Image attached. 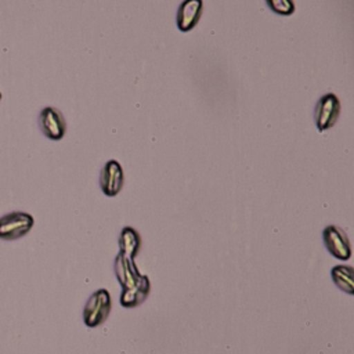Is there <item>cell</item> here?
Wrapping results in <instances>:
<instances>
[{
  "label": "cell",
  "mask_w": 354,
  "mask_h": 354,
  "mask_svg": "<svg viewBox=\"0 0 354 354\" xmlns=\"http://www.w3.org/2000/svg\"><path fill=\"white\" fill-rule=\"evenodd\" d=\"M113 268L118 281L123 288L120 293V304L126 308L141 304L149 293L151 285L148 277L140 274L134 260L127 259L120 252L115 259Z\"/></svg>",
  "instance_id": "6da1fadb"
},
{
  "label": "cell",
  "mask_w": 354,
  "mask_h": 354,
  "mask_svg": "<svg viewBox=\"0 0 354 354\" xmlns=\"http://www.w3.org/2000/svg\"><path fill=\"white\" fill-rule=\"evenodd\" d=\"M112 301L111 295L106 289L101 288L95 290L86 301L83 308V321L88 328H95L106 321L111 313Z\"/></svg>",
  "instance_id": "7a4b0ae2"
},
{
  "label": "cell",
  "mask_w": 354,
  "mask_h": 354,
  "mask_svg": "<svg viewBox=\"0 0 354 354\" xmlns=\"http://www.w3.org/2000/svg\"><path fill=\"white\" fill-rule=\"evenodd\" d=\"M35 220L29 213L11 212L0 217V239L14 241L25 236L33 227Z\"/></svg>",
  "instance_id": "3957f363"
},
{
  "label": "cell",
  "mask_w": 354,
  "mask_h": 354,
  "mask_svg": "<svg viewBox=\"0 0 354 354\" xmlns=\"http://www.w3.org/2000/svg\"><path fill=\"white\" fill-rule=\"evenodd\" d=\"M340 113V101L339 98L332 94V93H326L324 94L317 105H315V111H314V119H315V124L317 129L319 131H325L328 129H330Z\"/></svg>",
  "instance_id": "277c9868"
},
{
  "label": "cell",
  "mask_w": 354,
  "mask_h": 354,
  "mask_svg": "<svg viewBox=\"0 0 354 354\" xmlns=\"http://www.w3.org/2000/svg\"><path fill=\"white\" fill-rule=\"evenodd\" d=\"M322 239L328 252L339 259L348 260L351 257V245L347 234L337 225H328L322 231Z\"/></svg>",
  "instance_id": "5b68a950"
},
{
  "label": "cell",
  "mask_w": 354,
  "mask_h": 354,
  "mask_svg": "<svg viewBox=\"0 0 354 354\" xmlns=\"http://www.w3.org/2000/svg\"><path fill=\"white\" fill-rule=\"evenodd\" d=\"M39 126L41 133L53 141L61 140L66 133L65 118L61 111L54 106H46L40 111Z\"/></svg>",
  "instance_id": "8992f818"
},
{
  "label": "cell",
  "mask_w": 354,
  "mask_h": 354,
  "mask_svg": "<svg viewBox=\"0 0 354 354\" xmlns=\"http://www.w3.org/2000/svg\"><path fill=\"white\" fill-rule=\"evenodd\" d=\"M123 180L124 177L120 163L115 159L108 160L104 165L100 176V185L102 192L106 196H116L123 187Z\"/></svg>",
  "instance_id": "52a82bcc"
},
{
  "label": "cell",
  "mask_w": 354,
  "mask_h": 354,
  "mask_svg": "<svg viewBox=\"0 0 354 354\" xmlns=\"http://www.w3.org/2000/svg\"><path fill=\"white\" fill-rule=\"evenodd\" d=\"M202 0H184L177 10V28L181 32H188L196 26L202 15Z\"/></svg>",
  "instance_id": "ba28073f"
},
{
  "label": "cell",
  "mask_w": 354,
  "mask_h": 354,
  "mask_svg": "<svg viewBox=\"0 0 354 354\" xmlns=\"http://www.w3.org/2000/svg\"><path fill=\"white\" fill-rule=\"evenodd\" d=\"M141 246L140 234L133 227H124L119 235V249L120 253L127 259L134 260Z\"/></svg>",
  "instance_id": "9c48e42d"
},
{
  "label": "cell",
  "mask_w": 354,
  "mask_h": 354,
  "mask_svg": "<svg viewBox=\"0 0 354 354\" xmlns=\"http://www.w3.org/2000/svg\"><path fill=\"white\" fill-rule=\"evenodd\" d=\"M333 283L343 292L354 295V268L351 266L337 264L330 270Z\"/></svg>",
  "instance_id": "30bf717a"
},
{
  "label": "cell",
  "mask_w": 354,
  "mask_h": 354,
  "mask_svg": "<svg viewBox=\"0 0 354 354\" xmlns=\"http://www.w3.org/2000/svg\"><path fill=\"white\" fill-rule=\"evenodd\" d=\"M267 6L278 15L288 17L295 12L293 0H266Z\"/></svg>",
  "instance_id": "8fae6325"
},
{
  "label": "cell",
  "mask_w": 354,
  "mask_h": 354,
  "mask_svg": "<svg viewBox=\"0 0 354 354\" xmlns=\"http://www.w3.org/2000/svg\"><path fill=\"white\" fill-rule=\"evenodd\" d=\"M1 97H3V95H1V93H0V101H1Z\"/></svg>",
  "instance_id": "7c38bea8"
}]
</instances>
